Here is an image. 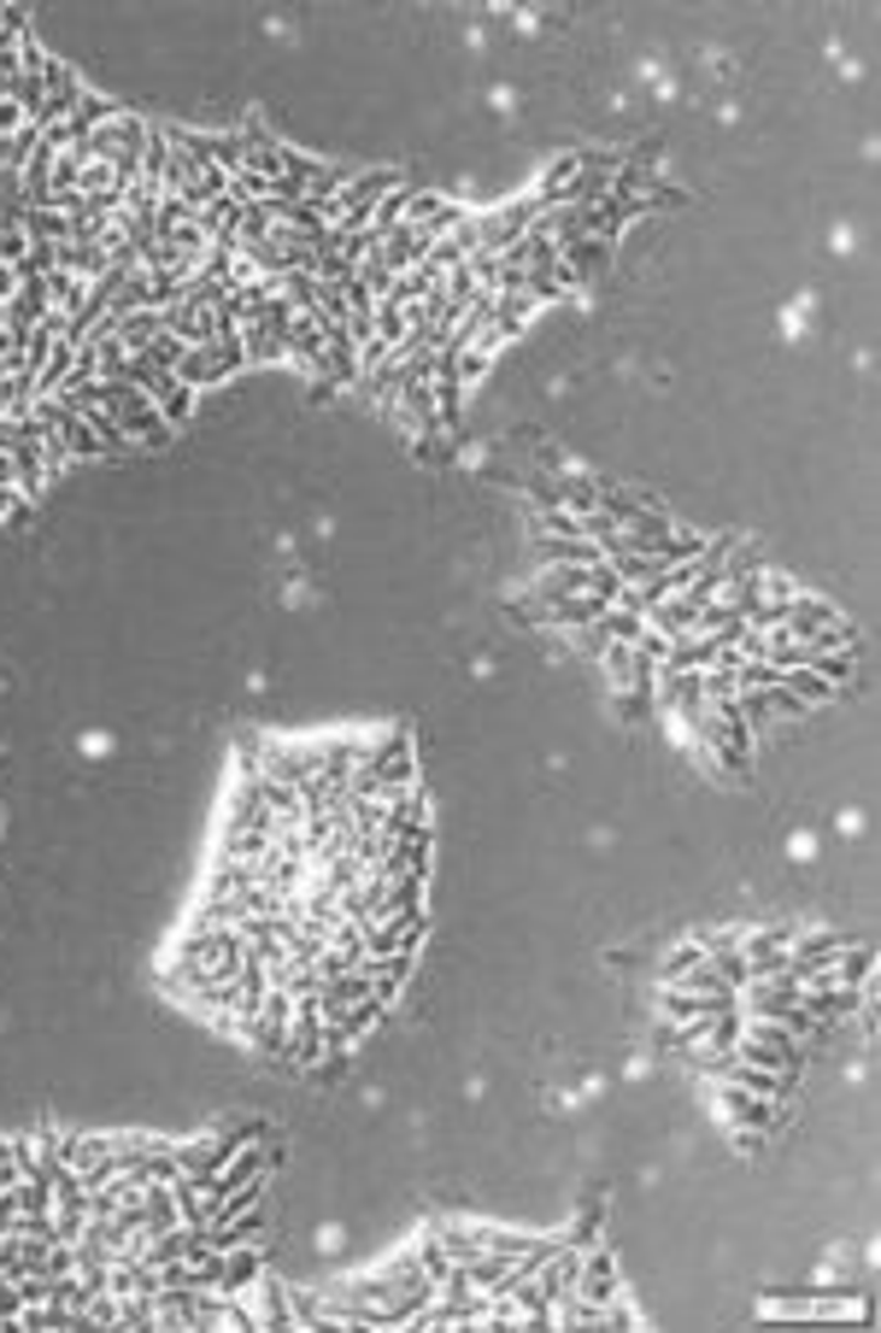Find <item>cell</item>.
Segmentation results:
<instances>
[{
  "mask_svg": "<svg viewBox=\"0 0 881 1333\" xmlns=\"http://www.w3.org/2000/svg\"><path fill=\"white\" fill-rule=\"evenodd\" d=\"M394 188H400L394 170H359V177H347V188L335 195V207H330V235L370 230V218H377V207L394 195Z\"/></svg>",
  "mask_w": 881,
  "mask_h": 1333,
  "instance_id": "cell-1",
  "label": "cell"
},
{
  "mask_svg": "<svg viewBox=\"0 0 881 1333\" xmlns=\"http://www.w3.org/2000/svg\"><path fill=\"white\" fill-rule=\"evenodd\" d=\"M576 1298L582 1304H612L617 1298V1263L612 1252H588L582 1269H576Z\"/></svg>",
  "mask_w": 881,
  "mask_h": 1333,
  "instance_id": "cell-2",
  "label": "cell"
},
{
  "mask_svg": "<svg viewBox=\"0 0 881 1333\" xmlns=\"http://www.w3.org/2000/svg\"><path fill=\"white\" fill-rule=\"evenodd\" d=\"M717 1104L728 1110V1117H740V1128H752V1134L776 1122L770 1099H758V1092H740V1087H728V1081H723V1092H717Z\"/></svg>",
  "mask_w": 881,
  "mask_h": 1333,
  "instance_id": "cell-3",
  "label": "cell"
},
{
  "mask_svg": "<svg viewBox=\"0 0 881 1333\" xmlns=\"http://www.w3.org/2000/svg\"><path fill=\"white\" fill-rule=\"evenodd\" d=\"M535 553L547 564H600V546L582 535H535Z\"/></svg>",
  "mask_w": 881,
  "mask_h": 1333,
  "instance_id": "cell-4",
  "label": "cell"
},
{
  "mask_svg": "<svg viewBox=\"0 0 881 1333\" xmlns=\"http://www.w3.org/2000/svg\"><path fill=\"white\" fill-rule=\"evenodd\" d=\"M165 330V312H154V306H142V312H130V318H118V347H124V353H142L147 347V341H154Z\"/></svg>",
  "mask_w": 881,
  "mask_h": 1333,
  "instance_id": "cell-5",
  "label": "cell"
},
{
  "mask_svg": "<svg viewBox=\"0 0 881 1333\" xmlns=\"http://www.w3.org/2000/svg\"><path fill=\"white\" fill-rule=\"evenodd\" d=\"M782 688L793 699H805V706H823V699L835 693V681H823L817 670H782Z\"/></svg>",
  "mask_w": 881,
  "mask_h": 1333,
  "instance_id": "cell-6",
  "label": "cell"
},
{
  "mask_svg": "<svg viewBox=\"0 0 881 1333\" xmlns=\"http://www.w3.org/2000/svg\"><path fill=\"white\" fill-rule=\"evenodd\" d=\"M693 964H705V940H682V946H676L670 958L658 964V981H665V987H670V981H682Z\"/></svg>",
  "mask_w": 881,
  "mask_h": 1333,
  "instance_id": "cell-7",
  "label": "cell"
},
{
  "mask_svg": "<svg viewBox=\"0 0 881 1333\" xmlns=\"http://www.w3.org/2000/svg\"><path fill=\"white\" fill-rule=\"evenodd\" d=\"M24 511H30V506H24V493H19V488H0V523H7V518L19 523Z\"/></svg>",
  "mask_w": 881,
  "mask_h": 1333,
  "instance_id": "cell-8",
  "label": "cell"
},
{
  "mask_svg": "<svg viewBox=\"0 0 881 1333\" xmlns=\"http://www.w3.org/2000/svg\"><path fill=\"white\" fill-rule=\"evenodd\" d=\"M12 447H19V418L0 412V453H12Z\"/></svg>",
  "mask_w": 881,
  "mask_h": 1333,
  "instance_id": "cell-9",
  "label": "cell"
}]
</instances>
